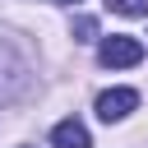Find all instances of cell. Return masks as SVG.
I'll return each mask as SVG.
<instances>
[{
  "label": "cell",
  "mask_w": 148,
  "mask_h": 148,
  "mask_svg": "<svg viewBox=\"0 0 148 148\" xmlns=\"http://www.w3.org/2000/svg\"><path fill=\"white\" fill-rule=\"evenodd\" d=\"M92 37H97V18L79 14V18H74V42H92Z\"/></svg>",
  "instance_id": "6"
},
{
  "label": "cell",
  "mask_w": 148,
  "mask_h": 148,
  "mask_svg": "<svg viewBox=\"0 0 148 148\" xmlns=\"http://www.w3.org/2000/svg\"><path fill=\"white\" fill-rule=\"evenodd\" d=\"M134 106H139V92H134V88H111V92L97 97V116H102L106 125H111V120H125Z\"/></svg>",
  "instance_id": "3"
},
{
  "label": "cell",
  "mask_w": 148,
  "mask_h": 148,
  "mask_svg": "<svg viewBox=\"0 0 148 148\" xmlns=\"http://www.w3.org/2000/svg\"><path fill=\"white\" fill-rule=\"evenodd\" d=\"M60 5H74V0H60Z\"/></svg>",
  "instance_id": "7"
},
{
  "label": "cell",
  "mask_w": 148,
  "mask_h": 148,
  "mask_svg": "<svg viewBox=\"0 0 148 148\" xmlns=\"http://www.w3.org/2000/svg\"><path fill=\"white\" fill-rule=\"evenodd\" d=\"M51 143L56 148H92V139H88V130H83V120H60L56 130H51Z\"/></svg>",
  "instance_id": "4"
},
{
  "label": "cell",
  "mask_w": 148,
  "mask_h": 148,
  "mask_svg": "<svg viewBox=\"0 0 148 148\" xmlns=\"http://www.w3.org/2000/svg\"><path fill=\"white\" fill-rule=\"evenodd\" d=\"M23 60L14 56V46L9 42H0V102H9V97H18V88H23Z\"/></svg>",
  "instance_id": "2"
},
{
  "label": "cell",
  "mask_w": 148,
  "mask_h": 148,
  "mask_svg": "<svg viewBox=\"0 0 148 148\" xmlns=\"http://www.w3.org/2000/svg\"><path fill=\"white\" fill-rule=\"evenodd\" d=\"M97 60H102L106 69H130V65H139V60H143V42H139V37L116 32V37H106V42H102Z\"/></svg>",
  "instance_id": "1"
},
{
  "label": "cell",
  "mask_w": 148,
  "mask_h": 148,
  "mask_svg": "<svg viewBox=\"0 0 148 148\" xmlns=\"http://www.w3.org/2000/svg\"><path fill=\"white\" fill-rule=\"evenodd\" d=\"M111 14H125V18H143L148 14V0H106Z\"/></svg>",
  "instance_id": "5"
}]
</instances>
